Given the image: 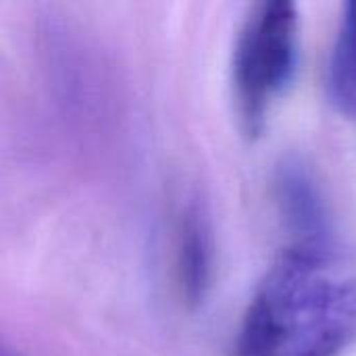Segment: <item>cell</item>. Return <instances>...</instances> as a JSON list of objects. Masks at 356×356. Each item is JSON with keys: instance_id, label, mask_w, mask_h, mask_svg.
Wrapping results in <instances>:
<instances>
[{"instance_id": "6da1fadb", "label": "cell", "mask_w": 356, "mask_h": 356, "mask_svg": "<svg viewBox=\"0 0 356 356\" xmlns=\"http://www.w3.org/2000/svg\"><path fill=\"white\" fill-rule=\"evenodd\" d=\"M356 342V261L330 236L292 238L254 288L236 356H340Z\"/></svg>"}, {"instance_id": "7a4b0ae2", "label": "cell", "mask_w": 356, "mask_h": 356, "mask_svg": "<svg viewBox=\"0 0 356 356\" xmlns=\"http://www.w3.org/2000/svg\"><path fill=\"white\" fill-rule=\"evenodd\" d=\"M300 19L292 2L254 4L242 19L232 50V96L240 127L254 138L292 81L298 65Z\"/></svg>"}, {"instance_id": "3957f363", "label": "cell", "mask_w": 356, "mask_h": 356, "mask_svg": "<svg viewBox=\"0 0 356 356\" xmlns=\"http://www.w3.org/2000/svg\"><path fill=\"white\" fill-rule=\"evenodd\" d=\"M175 282L186 305L198 307L213 277V232L204 209L188 202L175 225Z\"/></svg>"}, {"instance_id": "277c9868", "label": "cell", "mask_w": 356, "mask_h": 356, "mask_svg": "<svg viewBox=\"0 0 356 356\" xmlns=\"http://www.w3.org/2000/svg\"><path fill=\"white\" fill-rule=\"evenodd\" d=\"M277 204L294 238L330 236L327 211L311 171L298 161H286L275 179Z\"/></svg>"}, {"instance_id": "5b68a950", "label": "cell", "mask_w": 356, "mask_h": 356, "mask_svg": "<svg viewBox=\"0 0 356 356\" xmlns=\"http://www.w3.org/2000/svg\"><path fill=\"white\" fill-rule=\"evenodd\" d=\"M327 92L336 108L356 121V2H346L327 63Z\"/></svg>"}, {"instance_id": "8992f818", "label": "cell", "mask_w": 356, "mask_h": 356, "mask_svg": "<svg viewBox=\"0 0 356 356\" xmlns=\"http://www.w3.org/2000/svg\"><path fill=\"white\" fill-rule=\"evenodd\" d=\"M2 356H23L17 350H10V348H2Z\"/></svg>"}]
</instances>
